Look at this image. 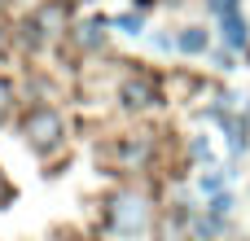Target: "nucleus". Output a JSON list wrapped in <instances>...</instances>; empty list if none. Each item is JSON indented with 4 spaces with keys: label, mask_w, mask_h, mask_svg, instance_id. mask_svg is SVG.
<instances>
[{
    "label": "nucleus",
    "mask_w": 250,
    "mask_h": 241,
    "mask_svg": "<svg viewBox=\"0 0 250 241\" xmlns=\"http://www.w3.org/2000/svg\"><path fill=\"white\" fill-rule=\"evenodd\" d=\"M220 22H224V40H229V48H246V40H250L246 18H242V13H229V18H220Z\"/></svg>",
    "instance_id": "nucleus-6"
},
{
    "label": "nucleus",
    "mask_w": 250,
    "mask_h": 241,
    "mask_svg": "<svg viewBox=\"0 0 250 241\" xmlns=\"http://www.w3.org/2000/svg\"><path fill=\"white\" fill-rule=\"evenodd\" d=\"M220 184H224V176H220V171H211V176H202V189H207V193H220Z\"/></svg>",
    "instance_id": "nucleus-11"
},
{
    "label": "nucleus",
    "mask_w": 250,
    "mask_h": 241,
    "mask_svg": "<svg viewBox=\"0 0 250 241\" xmlns=\"http://www.w3.org/2000/svg\"><path fill=\"white\" fill-rule=\"evenodd\" d=\"M119 97H123V105H132V110H141V105H154V101H158V88H154V79H145V75H136V79H123V88H119Z\"/></svg>",
    "instance_id": "nucleus-4"
},
{
    "label": "nucleus",
    "mask_w": 250,
    "mask_h": 241,
    "mask_svg": "<svg viewBox=\"0 0 250 241\" xmlns=\"http://www.w3.org/2000/svg\"><path fill=\"white\" fill-rule=\"evenodd\" d=\"M31 31H40V35H62V31H66V0L40 4L35 18H31Z\"/></svg>",
    "instance_id": "nucleus-3"
},
{
    "label": "nucleus",
    "mask_w": 250,
    "mask_h": 241,
    "mask_svg": "<svg viewBox=\"0 0 250 241\" xmlns=\"http://www.w3.org/2000/svg\"><path fill=\"white\" fill-rule=\"evenodd\" d=\"M101 35H105V22H101V18H92V22H83V26H79V44H88V48H92Z\"/></svg>",
    "instance_id": "nucleus-7"
},
{
    "label": "nucleus",
    "mask_w": 250,
    "mask_h": 241,
    "mask_svg": "<svg viewBox=\"0 0 250 241\" xmlns=\"http://www.w3.org/2000/svg\"><path fill=\"white\" fill-rule=\"evenodd\" d=\"M237 4H242V0H207V9H211L215 18H229V13H237Z\"/></svg>",
    "instance_id": "nucleus-9"
},
{
    "label": "nucleus",
    "mask_w": 250,
    "mask_h": 241,
    "mask_svg": "<svg viewBox=\"0 0 250 241\" xmlns=\"http://www.w3.org/2000/svg\"><path fill=\"white\" fill-rule=\"evenodd\" d=\"M145 228H149V202L141 193H119L110 202V233L132 241V237H141Z\"/></svg>",
    "instance_id": "nucleus-1"
},
{
    "label": "nucleus",
    "mask_w": 250,
    "mask_h": 241,
    "mask_svg": "<svg viewBox=\"0 0 250 241\" xmlns=\"http://www.w3.org/2000/svg\"><path fill=\"white\" fill-rule=\"evenodd\" d=\"M114 26H119V31H127V35H141V26H145V22H141V13H119V18H114Z\"/></svg>",
    "instance_id": "nucleus-8"
},
{
    "label": "nucleus",
    "mask_w": 250,
    "mask_h": 241,
    "mask_svg": "<svg viewBox=\"0 0 250 241\" xmlns=\"http://www.w3.org/2000/svg\"><path fill=\"white\" fill-rule=\"evenodd\" d=\"M9 105H13V88L0 79V123H4V114H9Z\"/></svg>",
    "instance_id": "nucleus-10"
},
{
    "label": "nucleus",
    "mask_w": 250,
    "mask_h": 241,
    "mask_svg": "<svg viewBox=\"0 0 250 241\" xmlns=\"http://www.w3.org/2000/svg\"><path fill=\"white\" fill-rule=\"evenodd\" d=\"M26 145L31 149H40V154H48V149H57L62 145V136H66V123H62V114L57 110H31V119H26Z\"/></svg>",
    "instance_id": "nucleus-2"
},
{
    "label": "nucleus",
    "mask_w": 250,
    "mask_h": 241,
    "mask_svg": "<svg viewBox=\"0 0 250 241\" xmlns=\"http://www.w3.org/2000/svg\"><path fill=\"white\" fill-rule=\"evenodd\" d=\"M176 48H180V53H193V57H198V53H207V48H211V35H207L202 26H185V31L176 35Z\"/></svg>",
    "instance_id": "nucleus-5"
}]
</instances>
